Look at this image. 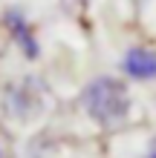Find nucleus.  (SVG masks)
Masks as SVG:
<instances>
[{
  "label": "nucleus",
  "mask_w": 156,
  "mask_h": 158,
  "mask_svg": "<svg viewBox=\"0 0 156 158\" xmlns=\"http://www.w3.org/2000/svg\"><path fill=\"white\" fill-rule=\"evenodd\" d=\"M81 106L98 127L113 129L127 121L133 101H130V92H127L124 81L110 78V75H98L81 89Z\"/></svg>",
  "instance_id": "1"
},
{
  "label": "nucleus",
  "mask_w": 156,
  "mask_h": 158,
  "mask_svg": "<svg viewBox=\"0 0 156 158\" xmlns=\"http://www.w3.org/2000/svg\"><path fill=\"white\" fill-rule=\"evenodd\" d=\"M3 29L9 32L12 43L17 46V52H20L26 60H38L41 58V40H38V35H35V26L29 23V17H26L20 9L12 6V9L3 12Z\"/></svg>",
  "instance_id": "2"
},
{
  "label": "nucleus",
  "mask_w": 156,
  "mask_h": 158,
  "mask_svg": "<svg viewBox=\"0 0 156 158\" xmlns=\"http://www.w3.org/2000/svg\"><path fill=\"white\" fill-rule=\"evenodd\" d=\"M122 72H124V78L139 81V83L156 81V49H150V46H130L122 58Z\"/></svg>",
  "instance_id": "3"
},
{
  "label": "nucleus",
  "mask_w": 156,
  "mask_h": 158,
  "mask_svg": "<svg viewBox=\"0 0 156 158\" xmlns=\"http://www.w3.org/2000/svg\"><path fill=\"white\" fill-rule=\"evenodd\" d=\"M35 83L32 81H23V83H15L12 89H9V95H6V106H9V112L12 115H29L35 106H38V95H32V89Z\"/></svg>",
  "instance_id": "4"
},
{
  "label": "nucleus",
  "mask_w": 156,
  "mask_h": 158,
  "mask_svg": "<svg viewBox=\"0 0 156 158\" xmlns=\"http://www.w3.org/2000/svg\"><path fill=\"white\" fill-rule=\"evenodd\" d=\"M145 158H156V138H153V144H150V150H148V155Z\"/></svg>",
  "instance_id": "5"
},
{
  "label": "nucleus",
  "mask_w": 156,
  "mask_h": 158,
  "mask_svg": "<svg viewBox=\"0 0 156 158\" xmlns=\"http://www.w3.org/2000/svg\"><path fill=\"white\" fill-rule=\"evenodd\" d=\"M0 158H3V150H0Z\"/></svg>",
  "instance_id": "6"
}]
</instances>
